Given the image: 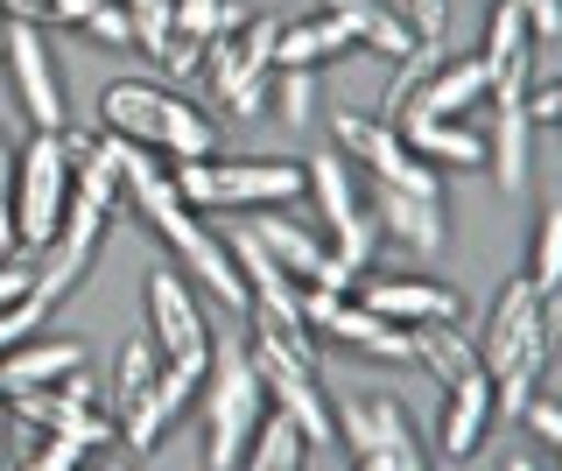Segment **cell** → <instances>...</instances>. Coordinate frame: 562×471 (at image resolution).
<instances>
[{
  "instance_id": "d6986e66",
  "label": "cell",
  "mask_w": 562,
  "mask_h": 471,
  "mask_svg": "<svg viewBox=\"0 0 562 471\" xmlns=\"http://www.w3.org/2000/svg\"><path fill=\"white\" fill-rule=\"evenodd\" d=\"M324 14H338V22H351V36H359V49H373V57H408V49L422 43L408 29V14L386 8V0H324Z\"/></svg>"
},
{
  "instance_id": "e575fe53",
  "label": "cell",
  "mask_w": 562,
  "mask_h": 471,
  "mask_svg": "<svg viewBox=\"0 0 562 471\" xmlns=\"http://www.w3.org/2000/svg\"><path fill=\"white\" fill-rule=\"evenodd\" d=\"M443 22H450V0H408V29L415 36H443Z\"/></svg>"
},
{
  "instance_id": "d6a6232c",
  "label": "cell",
  "mask_w": 562,
  "mask_h": 471,
  "mask_svg": "<svg viewBox=\"0 0 562 471\" xmlns=\"http://www.w3.org/2000/svg\"><path fill=\"white\" fill-rule=\"evenodd\" d=\"M527 429H535L549 450H562V401L555 394H535V401H527Z\"/></svg>"
},
{
  "instance_id": "7bdbcfd3",
  "label": "cell",
  "mask_w": 562,
  "mask_h": 471,
  "mask_svg": "<svg viewBox=\"0 0 562 471\" xmlns=\"http://www.w3.org/2000/svg\"><path fill=\"white\" fill-rule=\"evenodd\" d=\"M359 471H366V464H359Z\"/></svg>"
},
{
  "instance_id": "9a60e30c",
  "label": "cell",
  "mask_w": 562,
  "mask_h": 471,
  "mask_svg": "<svg viewBox=\"0 0 562 471\" xmlns=\"http://www.w3.org/2000/svg\"><path fill=\"white\" fill-rule=\"evenodd\" d=\"M373 218L380 239H401L408 254H436L450 247V204L443 198H415V190H373Z\"/></svg>"
},
{
  "instance_id": "74e56055",
  "label": "cell",
  "mask_w": 562,
  "mask_h": 471,
  "mask_svg": "<svg viewBox=\"0 0 562 471\" xmlns=\"http://www.w3.org/2000/svg\"><path fill=\"white\" fill-rule=\"evenodd\" d=\"M99 0H49V22H85Z\"/></svg>"
},
{
  "instance_id": "8fae6325",
  "label": "cell",
  "mask_w": 562,
  "mask_h": 471,
  "mask_svg": "<svg viewBox=\"0 0 562 471\" xmlns=\"http://www.w3.org/2000/svg\"><path fill=\"white\" fill-rule=\"evenodd\" d=\"M140 295H148V338H155V352L204 366L211 359V324H204V310H198V295H190L183 274H176V268H155Z\"/></svg>"
},
{
  "instance_id": "4dcf8cb0",
  "label": "cell",
  "mask_w": 562,
  "mask_h": 471,
  "mask_svg": "<svg viewBox=\"0 0 562 471\" xmlns=\"http://www.w3.org/2000/svg\"><path fill=\"white\" fill-rule=\"evenodd\" d=\"M274 113L289 120V127L316 120V71H274Z\"/></svg>"
},
{
  "instance_id": "7402d4cb",
  "label": "cell",
  "mask_w": 562,
  "mask_h": 471,
  "mask_svg": "<svg viewBox=\"0 0 562 471\" xmlns=\"http://www.w3.org/2000/svg\"><path fill=\"white\" fill-rule=\"evenodd\" d=\"M246 233L260 239V247H268L274 260H281V274H295V282H310L316 268H324V239H310L303 225H289V218H260V225H246Z\"/></svg>"
},
{
  "instance_id": "277c9868",
  "label": "cell",
  "mask_w": 562,
  "mask_h": 471,
  "mask_svg": "<svg viewBox=\"0 0 562 471\" xmlns=\"http://www.w3.org/2000/svg\"><path fill=\"white\" fill-rule=\"evenodd\" d=\"M274 36H281L274 14H246L239 29L204 43V78L225 99V120H254L274 106Z\"/></svg>"
},
{
  "instance_id": "1f68e13d",
  "label": "cell",
  "mask_w": 562,
  "mask_h": 471,
  "mask_svg": "<svg viewBox=\"0 0 562 471\" xmlns=\"http://www.w3.org/2000/svg\"><path fill=\"white\" fill-rule=\"evenodd\" d=\"M78 29H85L92 43H134V22H127V8H120V0H99V8L85 14Z\"/></svg>"
},
{
  "instance_id": "3957f363",
  "label": "cell",
  "mask_w": 562,
  "mask_h": 471,
  "mask_svg": "<svg viewBox=\"0 0 562 471\" xmlns=\"http://www.w3.org/2000/svg\"><path fill=\"white\" fill-rule=\"evenodd\" d=\"M204 471H239L246 444H254L260 415H268V388L254 373V352L239 338L211 345V373H204Z\"/></svg>"
},
{
  "instance_id": "b9f144b4",
  "label": "cell",
  "mask_w": 562,
  "mask_h": 471,
  "mask_svg": "<svg viewBox=\"0 0 562 471\" xmlns=\"http://www.w3.org/2000/svg\"><path fill=\"white\" fill-rule=\"evenodd\" d=\"M0 43H8V14H0Z\"/></svg>"
},
{
  "instance_id": "484cf974",
  "label": "cell",
  "mask_w": 562,
  "mask_h": 471,
  "mask_svg": "<svg viewBox=\"0 0 562 471\" xmlns=\"http://www.w3.org/2000/svg\"><path fill=\"white\" fill-rule=\"evenodd\" d=\"M239 22H246L239 0H176V36L211 43V36H225V29H239Z\"/></svg>"
},
{
  "instance_id": "8992f818",
  "label": "cell",
  "mask_w": 562,
  "mask_h": 471,
  "mask_svg": "<svg viewBox=\"0 0 562 471\" xmlns=\"http://www.w3.org/2000/svg\"><path fill=\"white\" fill-rule=\"evenodd\" d=\"M176 198L198 212V204H289L303 198L310 177L303 162H289V155H239V162H176Z\"/></svg>"
},
{
  "instance_id": "d4e9b609",
  "label": "cell",
  "mask_w": 562,
  "mask_h": 471,
  "mask_svg": "<svg viewBox=\"0 0 562 471\" xmlns=\"http://www.w3.org/2000/svg\"><path fill=\"white\" fill-rule=\"evenodd\" d=\"M155 373H162V352H155V338H127V352L113 366V415H127L140 394L155 388Z\"/></svg>"
},
{
  "instance_id": "6da1fadb",
  "label": "cell",
  "mask_w": 562,
  "mask_h": 471,
  "mask_svg": "<svg viewBox=\"0 0 562 471\" xmlns=\"http://www.w3.org/2000/svg\"><path fill=\"white\" fill-rule=\"evenodd\" d=\"M555 345H562V295H541L527 274H506L479 330V366L492 373V415H527Z\"/></svg>"
},
{
  "instance_id": "9c48e42d",
  "label": "cell",
  "mask_w": 562,
  "mask_h": 471,
  "mask_svg": "<svg viewBox=\"0 0 562 471\" xmlns=\"http://www.w3.org/2000/svg\"><path fill=\"white\" fill-rule=\"evenodd\" d=\"M303 317L316 338H338L351 345V352H366V359H415V330H401V324H386L380 310H366V303H351V295H330V289H303Z\"/></svg>"
},
{
  "instance_id": "cb8c5ba5",
  "label": "cell",
  "mask_w": 562,
  "mask_h": 471,
  "mask_svg": "<svg viewBox=\"0 0 562 471\" xmlns=\"http://www.w3.org/2000/svg\"><path fill=\"white\" fill-rule=\"evenodd\" d=\"M415 359H422V366H429V373L450 388L457 373H471V366H479V345L457 338L450 324H422V330H415Z\"/></svg>"
},
{
  "instance_id": "2e32d148",
  "label": "cell",
  "mask_w": 562,
  "mask_h": 471,
  "mask_svg": "<svg viewBox=\"0 0 562 471\" xmlns=\"http://www.w3.org/2000/svg\"><path fill=\"white\" fill-rule=\"evenodd\" d=\"M485 92H492L485 57H443V71H436V78L408 99V106H401V120H464Z\"/></svg>"
},
{
  "instance_id": "4316f807",
  "label": "cell",
  "mask_w": 562,
  "mask_h": 471,
  "mask_svg": "<svg viewBox=\"0 0 562 471\" xmlns=\"http://www.w3.org/2000/svg\"><path fill=\"white\" fill-rule=\"evenodd\" d=\"M527 282L541 295H562V198L541 212V233H535V268H527Z\"/></svg>"
},
{
  "instance_id": "ab89813d",
  "label": "cell",
  "mask_w": 562,
  "mask_h": 471,
  "mask_svg": "<svg viewBox=\"0 0 562 471\" xmlns=\"http://www.w3.org/2000/svg\"><path fill=\"white\" fill-rule=\"evenodd\" d=\"M0 458H8V388H0Z\"/></svg>"
},
{
  "instance_id": "5bb4252c",
  "label": "cell",
  "mask_w": 562,
  "mask_h": 471,
  "mask_svg": "<svg viewBox=\"0 0 562 471\" xmlns=\"http://www.w3.org/2000/svg\"><path fill=\"white\" fill-rule=\"evenodd\" d=\"M366 310H380L386 324L401 330H422V324H457V289L450 282H429V274H380V282H359Z\"/></svg>"
},
{
  "instance_id": "603a6c76",
  "label": "cell",
  "mask_w": 562,
  "mask_h": 471,
  "mask_svg": "<svg viewBox=\"0 0 562 471\" xmlns=\"http://www.w3.org/2000/svg\"><path fill=\"white\" fill-rule=\"evenodd\" d=\"M443 57H450V49H443V36H422V43L408 49V57H401V71H394V78H386V99H380V120H401V106H408V99L422 92V85H429L436 71H443Z\"/></svg>"
},
{
  "instance_id": "5b68a950",
  "label": "cell",
  "mask_w": 562,
  "mask_h": 471,
  "mask_svg": "<svg viewBox=\"0 0 562 471\" xmlns=\"http://www.w3.org/2000/svg\"><path fill=\"white\" fill-rule=\"evenodd\" d=\"M303 177H310L316 212L330 225V254H338L351 274H366L373 254H380V218H373V198L359 190V162L338 155V148H316L303 162Z\"/></svg>"
},
{
  "instance_id": "44dd1931",
  "label": "cell",
  "mask_w": 562,
  "mask_h": 471,
  "mask_svg": "<svg viewBox=\"0 0 562 471\" xmlns=\"http://www.w3.org/2000/svg\"><path fill=\"white\" fill-rule=\"evenodd\" d=\"M303 458H310L303 429H295L281 408H268L260 429H254V444H246V458H239V471H303Z\"/></svg>"
},
{
  "instance_id": "30bf717a",
  "label": "cell",
  "mask_w": 562,
  "mask_h": 471,
  "mask_svg": "<svg viewBox=\"0 0 562 471\" xmlns=\"http://www.w3.org/2000/svg\"><path fill=\"white\" fill-rule=\"evenodd\" d=\"M14 71V92H22V113L35 120V134H64L70 113H64V78H57V57H49L43 29L35 22H8V43H0Z\"/></svg>"
},
{
  "instance_id": "52a82bcc",
  "label": "cell",
  "mask_w": 562,
  "mask_h": 471,
  "mask_svg": "<svg viewBox=\"0 0 562 471\" xmlns=\"http://www.w3.org/2000/svg\"><path fill=\"white\" fill-rule=\"evenodd\" d=\"M70 204V134H35L14 162V233L22 247H49Z\"/></svg>"
},
{
  "instance_id": "f546056e",
  "label": "cell",
  "mask_w": 562,
  "mask_h": 471,
  "mask_svg": "<svg viewBox=\"0 0 562 471\" xmlns=\"http://www.w3.org/2000/svg\"><path fill=\"white\" fill-rule=\"evenodd\" d=\"M43 317H49V295H43V282H35L22 303H8L0 310V352H14V345H29L35 330H43Z\"/></svg>"
},
{
  "instance_id": "4fadbf2b",
  "label": "cell",
  "mask_w": 562,
  "mask_h": 471,
  "mask_svg": "<svg viewBox=\"0 0 562 471\" xmlns=\"http://www.w3.org/2000/svg\"><path fill=\"white\" fill-rule=\"evenodd\" d=\"M485 429H492V373L471 366V373H457L443 388V408H436V458L471 464L479 444H485Z\"/></svg>"
},
{
  "instance_id": "836d02e7",
  "label": "cell",
  "mask_w": 562,
  "mask_h": 471,
  "mask_svg": "<svg viewBox=\"0 0 562 471\" xmlns=\"http://www.w3.org/2000/svg\"><path fill=\"white\" fill-rule=\"evenodd\" d=\"M527 36L535 43H562V0H527Z\"/></svg>"
},
{
  "instance_id": "ba28073f",
  "label": "cell",
  "mask_w": 562,
  "mask_h": 471,
  "mask_svg": "<svg viewBox=\"0 0 562 471\" xmlns=\"http://www.w3.org/2000/svg\"><path fill=\"white\" fill-rule=\"evenodd\" d=\"M330 148L351 155V162H359V177H373V183H386V190L443 198V177H436V169L394 134V120H380V113H338V142H330Z\"/></svg>"
},
{
  "instance_id": "f35d334b",
  "label": "cell",
  "mask_w": 562,
  "mask_h": 471,
  "mask_svg": "<svg viewBox=\"0 0 562 471\" xmlns=\"http://www.w3.org/2000/svg\"><path fill=\"white\" fill-rule=\"evenodd\" d=\"M14 162H22V155L8 148V134H0V183H14Z\"/></svg>"
},
{
  "instance_id": "ffe728a7",
  "label": "cell",
  "mask_w": 562,
  "mask_h": 471,
  "mask_svg": "<svg viewBox=\"0 0 562 471\" xmlns=\"http://www.w3.org/2000/svg\"><path fill=\"white\" fill-rule=\"evenodd\" d=\"M85 366V345L78 338H29L14 345V352H0V388H57L64 373H78Z\"/></svg>"
},
{
  "instance_id": "83f0119b",
  "label": "cell",
  "mask_w": 562,
  "mask_h": 471,
  "mask_svg": "<svg viewBox=\"0 0 562 471\" xmlns=\"http://www.w3.org/2000/svg\"><path fill=\"white\" fill-rule=\"evenodd\" d=\"M127 8V22H134V43L148 49V57H162L169 36H176V0H120Z\"/></svg>"
},
{
  "instance_id": "7a4b0ae2",
  "label": "cell",
  "mask_w": 562,
  "mask_h": 471,
  "mask_svg": "<svg viewBox=\"0 0 562 471\" xmlns=\"http://www.w3.org/2000/svg\"><path fill=\"white\" fill-rule=\"evenodd\" d=\"M99 120H105V134H127L140 148H162L169 162H204V155L218 148V127L155 78H113L99 92Z\"/></svg>"
},
{
  "instance_id": "60d3db41",
  "label": "cell",
  "mask_w": 562,
  "mask_h": 471,
  "mask_svg": "<svg viewBox=\"0 0 562 471\" xmlns=\"http://www.w3.org/2000/svg\"><path fill=\"white\" fill-rule=\"evenodd\" d=\"M506 471H541V464L535 458H506Z\"/></svg>"
},
{
  "instance_id": "ac0fdd59",
  "label": "cell",
  "mask_w": 562,
  "mask_h": 471,
  "mask_svg": "<svg viewBox=\"0 0 562 471\" xmlns=\"http://www.w3.org/2000/svg\"><path fill=\"white\" fill-rule=\"evenodd\" d=\"M401 142L429 169H485V134L471 120H401Z\"/></svg>"
},
{
  "instance_id": "f1b7e54d",
  "label": "cell",
  "mask_w": 562,
  "mask_h": 471,
  "mask_svg": "<svg viewBox=\"0 0 562 471\" xmlns=\"http://www.w3.org/2000/svg\"><path fill=\"white\" fill-rule=\"evenodd\" d=\"M22 471H85V444H70V436H35V444L8 450Z\"/></svg>"
},
{
  "instance_id": "d590c367",
  "label": "cell",
  "mask_w": 562,
  "mask_h": 471,
  "mask_svg": "<svg viewBox=\"0 0 562 471\" xmlns=\"http://www.w3.org/2000/svg\"><path fill=\"white\" fill-rule=\"evenodd\" d=\"M29 289H35V274L22 268V260H0V310H8V303H22Z\"/></svg>"
},
{
  "instance_id": "8d00e7d4",
  "label": "cell",
  "mask_w": 562,
  "mask_h": 471,
  "mask_svg": "<svg viewBox=\"0 0 562 471\" xmlns=\"http://www.w3.org/2000/svg\"><path fill=\"white\" fill-rule=\"evenodd\" d=\"M0 14H14V22H49V0H0Z\"/></svg>"
},
{
  "instance_id": "7c38bea8",
  "label": "cell",
  "mask_w": 562,
  "mask_h": 471,
  "mask_svg": "<svg viewBox=\"0 0 562 471\" xmlns=\"http://www.w3.org/2000/svg\"><path fill=\"white\" fill-rule=\"evenodd\" d=\"M204 373H211V359L204 366H190V359H162V373H155V388L134 401L127 415H120V436H127L134 450H148V444H162V436L190 415V401H198L204 388Z\"/></svg>"
},
{
  "instance_id": "e0dca14e",
  "label": "cell",
  "mask_w": 562,
  "mask_h": 471,
  "mask_svg": "<svg viewBox=\"0 0 562 471\" xmlns=\"http://www.w3.org/2000/svg\"><path fill=\"white\" fill-rule=\"evenodd\" d=\"M359 36H351V22L338 14H310V22H281L274 36V71H316L324 57H351Z\"/></svg>"
}]
</instances>
